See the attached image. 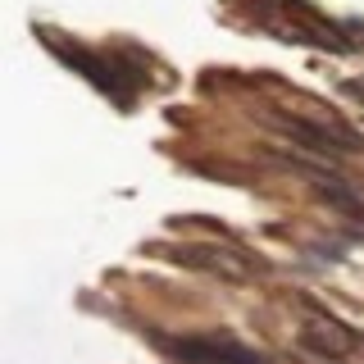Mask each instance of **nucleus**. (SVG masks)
<instances>
[{"instance_id": "obj_4", "label": "nucleus", "mask_w": 364, "mask_h": 364, "mask_svg": "<svg viewBox=\"0 0 364 364\" xmlns=\"http://www.w3.org/2000/svg\"><path fill=\"white\" fill-rule=\"evenodd\" d=\"M164 259H173L182 269H196V273H210L219 282H255L264 273V259L246 255L242 246H223V242H178V246H164Z\"/></svg>"}, {"instance_id": "obj_1", "label": "nucleus", "mask_w": 364, "mask_h": 364, "mask_svg": "<svg viewBox=\"0 0 364 364\" xmlns=\"http://www.w3.org/2000/svg\"><path fill=\"white\" fill-rule=\"evenodd\" d=\"M46 46H50V50L60 55L68 68H77V73H82L96 91H105V96H109L119 109H128L132 96H136V87L146 82V73H141L136 64H123V60H114V55L82 50V46H64L60 32H46Z\"/></svg>"}, {"instance_id": "obj_3", "label": "nucleus", "mask_w": 364, "mask_h": 364, "mask_svg": "<svg viewBox=\"0 0 364 364\" xmlns=\"http://www.w3.org/2000/svg\"><path fill=\"white\" fill-rule=\"evenodd\" d=\"M269 159H278L282 168L301 173L305 182H310L314 196L323 200L328 210H337L355 237H364V196L355 191V182H350V178H341V173H333V168H323V164H314V159H305V155H287V151H269Z\"/></svg>"}, {"instance_id": "obj_6", "label": "nucleus", "mask_w": 364, "mask_h": 364, "mask_svg": "<svg viewBox=\"0 0 364 364\" xmlns=\"http://www.w3.org/2000/svg\"><path fill=\"white\" fill-rule=\"evenodd\" d=\"M360 341L364 337L355 333V328H346L341 318L310 310V314H305V323H301L296 346H301V355L314 360V364H337V360H346L350 350H360Z\"/></svg>"}, {"instance_id": "obj_7", "label": "nucleus", "mask_w": 364, "mask_h": 364, "mask_svg": "<svg viewBox=\"0 0 364 364\" xmlns=\"http://www.w3.org/2000/svg\"><path fill=\"white\" fill-rule=\"evenodd\" d=\"M159 346L178 364H269L259 350H250L232 337H164Z\"/></svg>"}, {"instance_id": "obj_5", "label": "nucleus", "mask_w": 364, "mask_h": 364, "mask_svg": "<svg viewBox=\"0 0 364 364\" xmlns=\"http://www.w3.org/2000/svg\"><path fill=\"white\" fill-rule=\"evenodd\" d=\"M264 119L287 136L291 146L310 155H323V159H337V155H360L364 151V136L346 123H314V119H301V114H282V109H269Z\"/></svg>"}, {"instance_id": "obj_2", "label": "nucleus", "mask_w": 364, "mask_h": 364, "mask_svg": "<svg viewBox=\"0 0 364 364\" xmlns=\"http://www.w3.org/2000/svg\"><path fill=\"white\" fill-rule=\"evenodd\" d=\"M259 23L278 32L282 41H310L328 46V50H350L355 41H341V28L328 23L310 0H259Z\"/></svg>"}]
</instances>
